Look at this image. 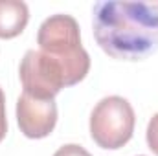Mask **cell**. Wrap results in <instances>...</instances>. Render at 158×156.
I'll use <instances>...</instances> for the list:
<instances>
[{"mask_svg":"<svg viewBox=\"0 0 158 156\" xmlns=\"http://www.w3.org/2000/svg\"><path fill=\"white\" fill-rule=\"evenodd\" d=\"M7 132V117H6V96L0 88V142L6 138Z\"/></svg>","mask_w":158,"mask_h":156,"instance_id":"cell-9","label":"cell"},{"mask_svg":"<svg viewBox=\"0 0 158 156\" xmlns=\"http://www.w3.org/2000/svg\"><path fill=\"white\" fill-rule=\"evenodd\" d=\"M17 123L26 138L40 140L53 132L57 123V105L53 99H39L26 92L17 101Z\"/></svg>","mask_w":158,"mask_h":156,"instance_id":"cell-5","label":"cell"},{"mask_svg":"<svg viewBox=\"0 0 158 156\" xmlns=\"http://www.w3.org/2000/svg\"><path fill=\"white\" fill-rule=\"evenodd\" d=\"M30 9L22 0H0V39H13L24 31Z\"/></svg>","mask_w":158,"mask_h":156,"instance_id":"cell-6","label":"cell"},{"mask_svg":"<svg viewBox=\"0 0 158 156\" xmlns=\"http://www.w3.org/2000/svg\"><path fill=\"white\" fill-rule=\"evenodd\" d=\"M37 44L40 51L53 57L64 76V86L77 84L90 70V57L81 46L77 20L70 15L59 13L48 17L39 28Z\"/></svg>","mask_w":158,"mask_h":156,"instance_id":"cell-2","label":"cell"},{"mask_svg":"<svg viewBox=\"0 0 158 156\" xmlns=\"http://www.w3.org/2000/svg\"><path fill=\"white\" fill-rule=\"evenodd\" d=\"M147 145L158 156V114L151 117V121L147 125Z\"/></svg>","mask_w":158,"mask_h":156,"instance_id":"cell-7","label":"cell"},{"mask_svg":"<svg viewBox=\"0 0 158 156\" xmlns=\"http://www.w3.org/2000/svg\"><path fill=\"white\" fill-rule=\"evenodd\" d=\"M134 110L125 97H103L90 114V136L101 149L123 147L134 132Z\"/></svg>","mask_w":158,"mask_h":156,"instance_id":"cell-3","label":"cell"},{"mask_svg":"<svg viewBox=\"0 0 158 156\" xmlns=\"http://www.w3.org/2000/svg\"><path fill=\"white\" fill-rule=\"evenodd\" d=\"M53 156H92V154L85 147H81V145L68 143V145H63L61 149H57Z\"/></svg>","mask_w":158,"mask_h":156,"instance_id":"cell-8","label":"cell"},{"mask_svg":"<svg viewBox=\"0 0 158 156\" xmlns=\"http://www.w3.org/2000/svg\"><path fill=\"white\" fill-rule=\"evenodd\" d=\"M92 28L99 48L119 61H142L158 51V0L94 4Z\"/></svg>","mask_w":158,"mask_h":156,"instance_id":"cell-1","label":"cell"},{"mask_svg":"<svg viewBox=\"0 0 158 156\" xmlns=\"http://www.w3.org/2000/svg\"><path fill=\"white\" fill-rule=\"evenodd\" d=\"M26 94L39 99H53L64 88V76L59 63L40 50H28L19 68Z\"/></svg>","mask_w":158,"mask_h":156,"instance_id":"cell-4","label":"cell"}]
</instances>
